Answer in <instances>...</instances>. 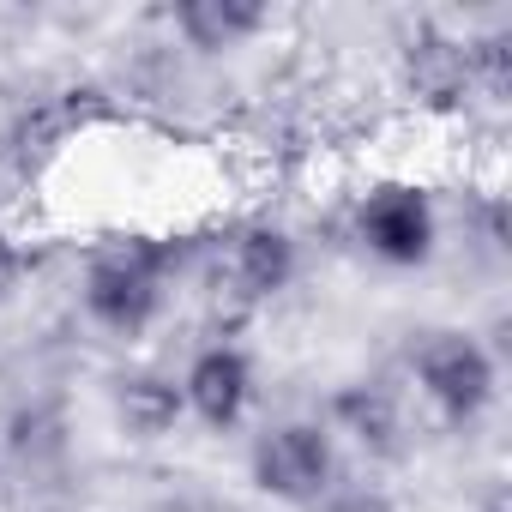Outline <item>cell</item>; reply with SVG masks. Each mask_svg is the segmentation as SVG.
I'll use <instances>...</instances> for the list:
<instances>
[{"mask_svg":"<svg viewBox=\"0 0 512 512\" xmlns=\"http://www.w3.org/2000/svg\"><path fill=\"white\" fill-rule=\"evenodd\" d=\"M163 284V253L151 241H115L109 253H97V266H91V314L115 332H139L151 314H157V290Z\"/></svg>","mask_w":512,"mask_h":512,"instance_id":"obj_1","label":"cell"},{"mask_svg":"<svg viewBox=\"0 0 512 512\" xmlns=\"http://www.w3.org/2000/svg\"><path fill=\"white\" fill-rule=\"evenodd\" d=\"M253 482L278 500H320L332 488V434L314 422H284L253 440Z\"/></svg>","mask_w":512,"mask_h":512,"instance_id":"obj_2","label":"cell"},{"mask_svg":"<svg viewBox=\"0 0 512 512\" xmlns=\"http://www.w3.org/2000/svg\"><path fill=\"white\" fill-rule=\"evenodd\" d=\"M416 374H422L428 398H434L452 422L476 416V410L494 398V362H488V350H482L476 338H464V332H428V338L416 344Z\"/></svg>","mask_w":512,"mask_h":512,"instance_id":"obj_3","label":"cell"},{"mask_svg":"<svg viewBox=\"0 0 512 512\" xmlns=\"http://www.w3.org/2000/svg\"><path fill=\"white\" fill-rule=\"evenodd\" d=\"M362 241L392 266H422L434 247V211L410 187H380L362 205Z\"/></svg>","mask_w":512,"mask_h":512,"instance_id":"obj_4","label":"cell"},{"mask_svg":"<svg viewBox=\"0 0 512 512\" xmlns=\"http://www.w3.org/2000/svg\"><path fill=\"white\" fill-rule=\"evenodd\" d=\"M247 392H253V374H247V356L241 350H205L187 380H181V398L211 422V428H229L241 410H247Z\"/></svg>","mask_w":512,"mask_h":512,"instance_id":"obj_5","label":"cell"},{"mask_svg":"<svg viewBox=\"0 0 512 512\" xmlns=\"http://www.w3.org/2000/svg\"><path fill=\"white\" fill-rule=\"evenodd\" d=\"M290 266H296V253H290V241H284L278 229H247V235L229 247V260H223L229 290H235L241 302L278 296V290L290 284Z\"/></svg>","mask_w":512,"mask_h":512,"instance_id":"obj_6","label":"cell"},{"mask_svg":"<svg viewBox=\"0 0 512 512\" xmlns=\"http://www.w3.org/2000/svg\"><path fill=\"white\" fill-rule=\"evenodd\" d=\"M175 25L193 49H235L241 37L266 25V7L260 0H181Z\"/></svg>","mask_w":512,"mask_h":512,"instance_id":"obj_7","label":"cell"},{"mask_svg":"<svg viewBox=\"0 0 512 512\" xmlns=\"http://www.w3.org/2000/svg\"><path fill=\"white\" fill-rule=\"evenodd\" d=\"M181 404H187V398H181V386H175V380H163V374H127V380H121V392H115V410H121L127 434H139V440H151V434L175 428Z\"/></svg>","mask_w":512,"mask_h":512,"instance_id":"obj_8","label":"cell"},{"mask_svg":"<svg viewBox=\"0 0 512 512\" xmlns=\"http://www.w3.org/2000/svg\"><path fill=\"white\" fill-rule=\"evenodd\" d=\"M338 416L356 428L362 446H380V452L392 446V428H398V422H392V404H386L380 392H350V398H338Z\"/></svg>","mask_w":512,"mask_h":512,"instance_id":"obj_9","label":"cell"},{"mask_svg":"<svg viewBox=\"0 0 512 512\" xmlns=\"http://www.w3.org/2000/svg\"><path fill=\"white\" fill-rule=\"evenodd\" d=\"M326 512H386V500H374V494H362V488H350V494H338V500H326Z\"/></svg>","mask_w":512,"mask_h":512,"instance_id":"obj_10","label":"cell"},{"mask_svg":"<svg viewBox=\"0 0 512 512\" xmlns=\"http://www.w3.org/2000/svg\"><path fill=\"white\" fill-rule=\"evenodd\" d=\"M13 278H19V253H13V241H7V235H0V290H7Z\"/></svg>","mask_w":512,"mask_h":512,"instance_id":"obj_11","label":"cell"}]
</instances>
